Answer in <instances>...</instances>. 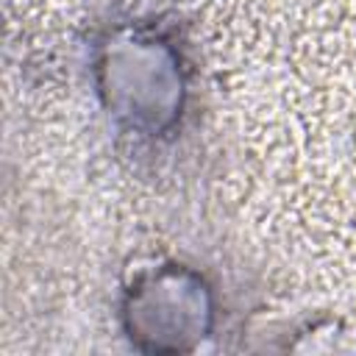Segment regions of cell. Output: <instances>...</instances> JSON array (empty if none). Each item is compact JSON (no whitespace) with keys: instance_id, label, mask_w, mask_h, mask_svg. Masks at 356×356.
I'll return each mask as SVG.
<instances>
[{"instance_id":"6da1fadb","label":"cell","mask_w":356,"mask_h":356,"mask_svg":"<svg viewBox=\"0 0 356 356\" xmlns=\"http://www.w3.org/2000/svg\"><path fill=\"white\" fill-rule=\"evenodd\" d=\"M95 86L111 122L139 139L170 134L186 106L181 50L150 25H120L103 36Z\"/></svg>"},{"instance_id":"7a4b0ae2","label":"cell","mask_w":356,"mask_h":356,"mask_svg":"<svg viewBox=\"0 0 356 356\" xmlns=\"http://www.w3.org/2000/svg\"><path fill=\"white\" fill-rule=\"evenodd\" d=\"M122 331L147 353L195 350L214 328V295L206 278L186 264L142 270L122 292Z\"/></svg>"}]
</instances>
